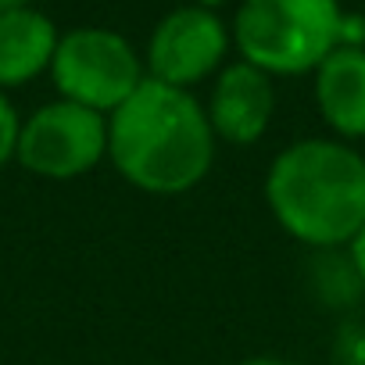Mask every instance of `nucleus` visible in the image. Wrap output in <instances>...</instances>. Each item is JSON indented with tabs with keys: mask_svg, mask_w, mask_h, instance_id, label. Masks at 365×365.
Returning a JSON list of instances; mask_svg holds the SVG:
<instances>
[{
	"mask_svg": "<svg viewBox=\"0 0 365 365\" xmlns=\"http://www.w3.org/2000/svg\"><path fill=\"white\" fill-rule=\"evenodd\" d=\"M215 133L194 90L143 79L108 115V161L129 187L154 197H179L201 187L215 165Z\"/></svg>",
	"mask_w": 365,
	"mask_h": 365,
	"instance_id": "obj_1",
	"label": "nucleus"
},
{
	"mask_svg": "<svg viewBox=\"0 0 365 365\" xmlns=\"http://www.w3.org/2000/svg\"><path fill=\"white\" fill-rule=\"evenodd\" d=\"M265 205L297 244L347 247L365 226V154L336 136L287 143L265 172Z\"/></svg>",
	"mask_w": 365,
	"mask_h": 365,
	"instance_id": "obj_2",
	"label": "nucleus"
},
{
	"mask_svg": "<svg viewBox=\"0 0 365 365\" xmlns=\"http://www.w3.org/2000/svg\"><path fill=\"white\" fill-rule=\"evenodd\" d=\"M340 29L336 0H244L233 19V43L240 61L269 76H304L340 47Z\"/></svg>",
	"mask_w": 365,
	"mask_h": 365,
	"instance_id": "obj_3",
	"label": "nucleus"
},
{
	"mask_svg": "<svg viewBox=\"0 0 365 365\" xmlns=\"http://www.w3.org/2000/svg\"><path fill=\"white\" fill-rule=\"evenodd\" d=\"M51 79L61 101L111 115L140 90V83L147 79V68L122 33L83 26L58 40Z\"/></svg>",
	"mask_w": 365,
	"mask_h": 365,
	"instance_id": "obj_4",
	"label": "nucleus"
},
{
	"mask_svg": "<svg viewBox=\"0 0 365 365\" xmlns=\"http://www.w3.org/2000/svg\"><path fill=\"white\" fill-rule=\"evenodd\" d=\"M108 158V115L72 101H51L22 118L15 161L40 179L68 182Z\"/></svg>",
	"mask_w": 365,
	"mask_h": 365,
	"instance_id": "obj_5",
	"label": "nucleus"
},
{
	"mask_svg": "<svg viewBox=\"0 0 365 365\" xmlns=\"http://www.w3.org/2000/svg\"><path fill=\"white\" fill-rule=\"evenodd\" d=\"M230 51V29L212 8H175L168 11L147 40V79L194 90L201 79L222 72Z\"/></svg>",
	"mask_w": 365,
	"mask_h": 365,
	"instance_id": "obj_6",
	"label": "nucleus"
},
{
	"mask_svg": "<svg viewBox=\"0 0 365 365\" xmlns=\"http://www.w3.org/2000/svg\"><path fill=\"white\" fill-rule=\"evenodd\" d=\"M208 122L215 140L230 143V147H251L258 143L276 115V86L272 76L247 65V61H233L215 76L212 97L205 104Z\"/></svg>",
	"mask_w": 365,
	"mask_h": 365,
	"instance_id": "obj_7",
	"label": "nucleus"
},
{
	"mask_svg": "<svg viewBox=\"0 0 365 365\" xmlns=\"http://www.w3.org/2000/svg\"><path fill=\"white\" fill-rule=\"evenodd\" d=\"M315 104L336 140H365V47H336L315 68Z\"/></svg>",
	"mask_w": 365,
	"mask_h": 365,
	"instance_id": "obj_8",
	"label": "nucleus"
},
{
	"mask_svg": "<svg viewBox=\"0 0 365 365\" xmlns=\"http://www.w3.org/2000/svg\"><path fill=\"white\" fill-rule=\"evenodd\" d=\"M58 40L54 22L33 8L0 11V90L26 86L40 72H51Z\"/></svg>",
	"mask_w": 365,
	"mask_h": 365,
	"instance_id": "obj_9",
	"label": "nucleus"
},
{
	"mask_svg": "<svg viewBox=\"0 0 365 365\" xmlns=\"http://www.w3.org/2000/svg\"><path fill=\"white\" fill-rule=\"evenodd\" d=\"M19 133H22V118H19L15 104L8 101V93L0 90V168H8V161H15Z\"/></svg>",
	"mask_w": 365,
	"mask_h": 365,
	"instance_id": "obj_10",
	"label": "nucleus"
},
{
	"mask_svg": "<svg viewBox=\"0 0 365 365\" xmlns=\"http://www.w3.org/2000/svg\"><path fill=\"white\" fill-rule=\"evenodd\" d=\"M347 265L354 272V279L365 287V226L354 233V240L347 244Z\"/></svg>",
	"mask_w": 365,
	"mask_h": 365,
	"instance_id": "obj_11",
	"label": "nucleus"
},
{
	"mask_svg": "<svg viewBox=\"0 0 365 365\" xmlns=\"http://www.w3.org/2000/svg\"><path fill=\"white\" fill-rule=\"evenodd\" d=\"M237 365H297V361L276 358V354H255V358H244V361H237Z\"/></svg>",
	"mask_w": 365,
	"mask_h": 365,
	"instance_id": "obj_12",
	"label": "nucleus"
},
{
	"mask_svg": "<svg viewBox=\"0 0 365 365\" xmlns=\"http://www.w3.org/2000/svg\"><path fill=\"white\" fill-rule=\"evenodd\" d=\"M11 8H29V0H0V11H11Z\"/></svg>",
	"mask_w": 365,
	"mask_h": 365,
	"instance_id": "obj_13",
	"label": "nucleus"
},
{
	"mask_svg": "<svg viewBox=\"0 0 365 365\" xmlns=\"http://www.w3.org/2000/svg\"><path fill=\"white\" fill-rule=\"evenodd\" d=\"M219 4V0H201V8H215Z\"/></svg>",
	"mask_w": 365,
	"mask_h": 365,
	"instance_id": "obj_14",
	"label": "nucleus"
}]
</instances>
